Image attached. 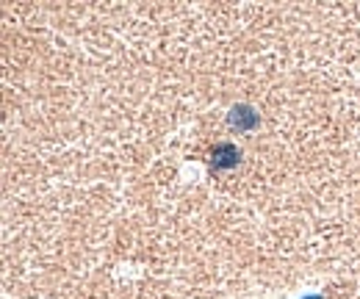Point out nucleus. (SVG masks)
<instances>
[{"instance_id":"1","label":"nucleus","mask_w":360,"mask_h":299,"mask_svg":"<svg viewBox=\"0 0 360 299\" xmlns=\"http://www.w3.org/2000/svg\"><path fill=\"white\" fill-rule=\"evenodd\" d=\"M238 161H241V150L236 144H230V141H222V144H217L211 150V170L214 172L233 170V167H238Z\"/></svg>"},{"instance_id":"2","label":"nucleus","mask_w":360,"mask_h":299,"mask_svg":"<svg viewBox=\"0 0 360 299\" xmlns=\"http://www.w3.org/2000/svg\"><path fill=\"white\" fill-rule=\"evenodd\" d=\"M227 125H230L233 130H238V133L252 130L255 125H258V111H255L252 106H247V103H238V106L230 108V114H227Z\"/></svg>"}]
</instances>
